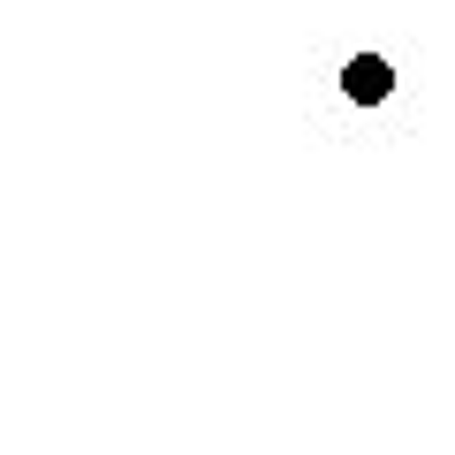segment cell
Masks as SVG:
<instances>
[{
	"label": "cell",
	"mask_w": 455,
	"mask_h": 455,
	"mask_svg": "<svg viewBox=\"0 0 455 455\" xmlns=\"http://www.w3.org/2000/svg\"><path fill=\"white\" fill-rule=\"evenodd\" d=\"M341 99H349V107H387V99H395V68L379 61V53H349V68H341Z\"/></svg>",
	"instance_id": "1"
}]
</instances>
